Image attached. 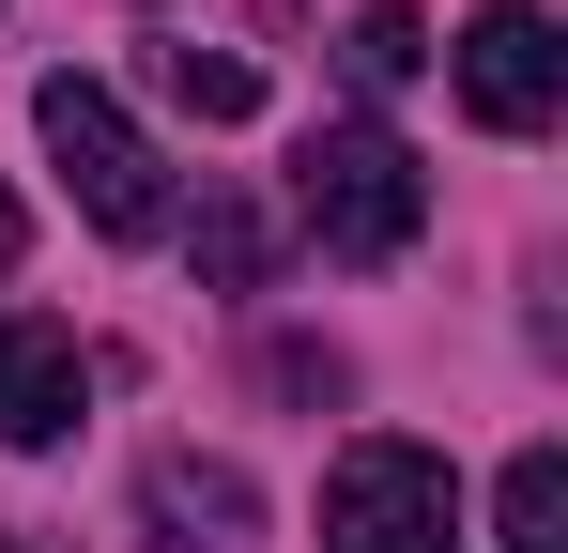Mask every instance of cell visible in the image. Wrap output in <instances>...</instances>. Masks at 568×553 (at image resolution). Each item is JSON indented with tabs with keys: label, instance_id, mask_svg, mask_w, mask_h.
<instances>
[{
	"label": "cell",
	"instance_id": "obj_6",
	"mask_svg": "<svg viewBox=\"0 0 568 553\" xmlns=\"http://www.w3.org/2000/svg\"><path fill=\"white\" fill-rule=\"evenodd\" d=\"M139 523H154V553H246L262 539V492H246V476H231V461H154V476H139Z\"/></svg>",
	"mask_w": 568,
	"mask_h": 553
},
{
	"label": "cell",
	"instance_id": "obj_2",
	"mask_svg": "<svg viewBox=\"0 0 568 553\" xmlns=\"http://www.w3.org/2000/svg\"><path fill=\"white\" fill-rule=\"evenodd\" d=\"M31 123H47V154H62V200L93 215L108 247H154V231H170V154L123 123V92H108V78L62 62V78L31 92Z\"/></svg>",
	"mask_w": 568,
	"mask_h": 553
},
{
	"label": "cell",
	"instance_id": "obj_10",
	"mask_svg": "<svg viewBox=\"0 0 568 553\" xmlns=\"http://www.w3.org/2000/svg\"><path fill=\"white\" fill-rule=\"evenodd\" d=\"M200 276H215V292H262V276H277V215H262V200H200Z\"/></svg>",
	"mask_w": 568,
	"mask_h": 553
},
{
	"label": "cell",
	"instance_id": "obj_3",
	"mask_svg": "<svg viewBox=\"0 0 568 553\" xmlns=\"http://www.w3.org/2000/svg\"><path fill=\"white\" fill-rule=\"evenodd\" d=\"M462 539V476L415 431H354L323 476V553H446Z\"/></svg>",
	"mask_w": 568,
	"mask_h": 553
},
{
	"label": "cell",
	"instance_id": "obj_4",
	"mask_svg": "<svg viewBox=\"0 0 568 553\" xmlns=\"http://www.w3.org/2000/svg\"><path fill=\"white\" fill-rule=\"evenodd\" d=\"M446 78H462V108L491 123V139H554V108H568V31L538 16V0H476V31L446 47Z\"/></svg>",
	"mask_w": 568,
	"mask_h": 553
},
{
	"label": "cell",
	"instance_id": "obj_1",
	"mask_svg": "<svg viewBox=\"0 0 568 553\" xmlns=\"http://www.w3.org/2000/svg\"><path fill=\"white\" fill-rule=\"evenodd\" d=\"M292 231H307L323 262H399V247L430 231L415 139H399V123H307V154H292Z\"/></svg>",
	"mask_w": 568,
	"mask_h": 553
},
{
	"label": "cell",
	"instance_id": "obj_8",
	"mask_svg": "<svg viewBox=\"0 0 568 553\" xmlns=\"http://www.w3.org/2000/svg\"><path fill=\"white\" fill-rule=\"evenodd\" d=\"M154 78H170V108H200V123H246V108H262V62H246V47H185V31H170Z\"/></svg>",
	"mask_w": 568,
	"mask_h": 553
},
{
	"label": "cell",
	"instance_id": "obj_9",
	"mask_svg": "<svg viewBox=\"0 0 568 553\" xmlns=\"http://www.w3.org/2000/svg\"><path fill=\"white\" fill-rule=\"evenodd\" d=\"M491 523H507V553H568V446H523V461H507Z\"/></svg>",
	"mask_w": 568,
	"mask_h": 553
},
{
	"label": "cell",
	"instance_id": "obj_12",
	"mask_svg": "<svg viewBox=\"0 0 568 553\" xmlns=\"http://www.w3.org/2000/svg\"><path fill=\"white\" fill-rule=\"evenodd\" d=\"M0 553H62V539H0Z\"/></svg>",
	"mask_w": 568,
	"mask_h": 553
},
{
	"label": "cell",
	"instance_id": "obj_5",
	"mask_svg": "<svg viewBox=\"0 0 568 553\" xmlns=\"http://www.w3.org/2000/svg\"><path fill=\"white\" fill-rule=\"evenodd\" d=\"M93 415V354L62 323H0V446H62Z\"/></svg>",
	"mask_w": 568,
	"mask_h": 553
},
{
	"label": "cell",
	"instance_id": "obj_11",
	"mask_svg": "<svg viewBox=\"0 0 568 553\" xmlns=\"http://www.w3.org/2000/svg\"><path fill=\"white\" fill-rule=\"evenodd\" d=\"M16 247H31V215H16V184H0V276H16Z\"/></svg>",
	"mask_w": 568,
	"mask_h": 553
},
{
	"label": "cell",
	"instance_id": "obj_7",
	"mask_svg": "<svg viewBox=\"0 0 568 553\" xmlns=\"http://www.w3.org/2000/svg\"><path fill=\"white\" fill-rule=\"evenodd\" d=\"M338 78L369 92V108H384V92H415V78H430V16H399V0H369V16L338 31Z\"/></svg>",
	"mask_w": 568,
	"mask_h": 553
}]
</instances>
